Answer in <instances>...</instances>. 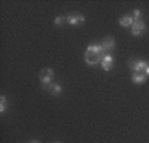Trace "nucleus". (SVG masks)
<instances>
[{"label":"nucleus","mask_w":149,"mask_h":143,"mask_svg":"<svg viewBox=\"0 0 149 143\" xmlns=\"http://www.w3.org/2000/svg\"><path fill=\"white\" fill-rule=\"evenodd\" d=\"M104 54H107L104 48L101 47V44H91L88 45L87 52H85V61L88 65L93 66L101 62V58Z\"/></svg>","instance_id":"f257e3e1"},{"label":"nucleus","mask_w":149,"mask_h":143,"mask_svg":"<svg viewBox=\"0 0 149 143\" xmlns=\"http://www.w3.org/2000/svg\"><path fill=\"white\" fill-rule=\"evenodd\" d=\"M53 76H55V72H53L51 68H45L40 72V82H41V85H43L44 89H45L48 85L52 84Z\"/></svg>","instance_id":"f03ea898"},{"label":"nucleus","mask_w":149,"mask_h":143,"mask_svg":"<svg viewBox=\"0 0 149 143\" xmlns=\"http://www.w3.org/2000/svg\"><path fill=\"white\" fill-rule=\"evenodd\" d=\"M85 21V17H84L81 13H69L67 16V23L71 25H79V24H83Z\"/></svg>","instance_id":"7ed1b4c3"},{"label":"nucleus","mask_w":149,"mask_h":143,"mask_svg":"<svg viewBox=\"0 0 149 143\" xmlns=\"http://www.w3.org/2000/svg\"><path fill=\"white\" fill-rule=\"evenodd\" d=\"M144 32H145V24H144L143 20L133 21V24H132V33L134 36H141Z\"/></svg>","instance_id":"20e7f679"},{"label":"nucleus","mask_w":149,"mask_h":143,"mask_svg":"<svg viewBox=\"0 0 149 143\" xmlns=\"http://www.w3.org/2000/svg\"><path fill=\"white\" fill-rule=\"evenodd\" d=\"M146 64L145 61H130L129 62V66H130V69L134 72V73H143L144 70H145V68H146Z\"/></svg>","instance_id":"39448f33"},{"label":"nucleus","mask_w":149,"mask_h":143,"mask_svg":"<svg viewBox=\"0 0 149 143\" xmlns=\"http://www.w3.org/2000/svg\"><path fill=\"white\" fill-rule=\"evenodd\" d=\"M101 66H102V69L104 70H107V72H109L112 69V65H113V57L109 54V53H107V54H104L102 56V58H101Z\"/></svg>","instance_id":"423d86ee"},{"label":"nucleus","mask_w":149,"mask_h":143,"mask_svg":"<svg viewBox=\"0 0 149 143\" xmlns=\"http://www.w3.org/2000/svg\"><path fill=\"white\" fill-rule=\"evenodd\" d=\"M101 47L104 48L105 53L113 50V49H115V47H116V43H115V40H113V37H107L105 40L101 43Z\"/></svg>","instance_id":"0eeeda50"},{"label":"nucleus","mask_w":149,"mask_h":143,"mask_svg":"<svg viewBox=\"0 0 149 143\" xmlns=\"http://www.w3.org/2000/svg\"><path fill=\"white\" fill-rule=\"evenodd\" d=\"M47 90L49 91L51 94H52V96H59L60 93H61L63 91V87H61V85L60 84H51V85H48V86L45 87Z\"/></svg>","instance_id":"6e6552de"},{"label":"nucleus","mask_w":149,"mask_h":143,"mask_svg":"<svg viewBox=\"0 0 149 143\" xmlns=\"http://www.w3.org/2000/svg\"><path fill=\"white\" fill-rule=\"evenodd\" d=\"M132 81L137 85H141V84H145L146 81V76L144 73H133L132 76Z\"/></svg>","instance_id":"1a4fd4ad"},{"label":"nucleus","mask_w":149,"mask_h":143,"mask_svg":"<svg viewBox=\"0 0 149 143\" xmlns=\"http://www.w3.org/2000/svg\"><path fill=\"white\" fill-rule=\"evenodd\" d=\"M133 17H132V15H125V16H123V17H121L120 19V25L121 27H132V24H133Z\"/></svg>","instance_id":"9d476101"},{"label":"nucleus","mask_w":149,"mask_h":143,"mask_svg":"<svg viewBox=\"0 0 149 143\" xmlns=\"http://www.w3.org/2000/svg\"><path fill=\"white\" fill-rule=\"evenodd\" d=\"M6 110H7V97L1 96L0 97V113L3 114V113H6Z\"/></svg>","instance_id":"9b49d317"},{"label":"nucleus","mask_w":149,"mask_h":143,"mask_svg":"<svg viewBox=\"0 0 149 143\" xmlns=\"http://www.w3.org/2000/svg\"><path fill=\"white\" fill-rule=\"evenodd\" d=\"M64 21H67V17H65V16H57L53 23H55V25H61Z\"/></svg>","instance_id":"f8f14e48"},{"label":"nucleus","mask_w":149,"mask_h":143,"mask_svg":"<svg viewBox=\"0 0 149 143\" xmlns=\"http://www.w3.org/2000/svg\"><path fill=\"white\" fill-rule=\"evenodd\" d=\"M132 17H133L134 21H137V20H141V11H140V10H134L133 13H132Z\"/></svg>","instance_id":"ddd939ff"},{"label":"nucleus","mask_w":149,"mask_h":143,"mask_svg":"<svg viewBox=\"0 0 149 143\" xmlns=\"http://www.w3.org/2000/svg\"><path fill=\"white\" fill-rule=\"evenodd\" d=\"M144 74H145V76H149V65H146L145 70H144Z\"/></svg>","instance_id":"4468645a"},{"label":"nucleus","mask_w":149,"mask_h":143,"mask_svg":"<svg viewBox=\"0 0 149 143\" xmlns=\"http://www.w3.org/2000/svg\"><path fill=\"white\" fill-rule=\"evenodd\" d=\"M29 143H40V142H39V140H31Z\"/></svg>","instance_id":"2eb2a0df"}]
</instances>
